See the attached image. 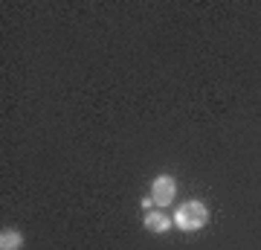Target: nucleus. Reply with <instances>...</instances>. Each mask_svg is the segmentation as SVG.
<instances>
[{
    "mask_svg": "<svg viewBox=\"0 0 261 250\" xmlns=\"http://www.w3.org/2000/svg\"><path fill=\"white\" fill-rule=\"evenodd\" d=\"M206 221H209V210H206L203 201H186L174 213V227H180V230H186V233L203 230Z\"/></svg>",
    "mask_w": 261,
    "mask_h": 250,
    "instance_id": "nucleus-1",
    "label": "nucleus"
},
{
    "mask_svg": "<svg viewBox=\"0 0 261 250\" xmlns=\"http://www.w3.org/2000/svg\"><path fill=\"white\" fill-rule=\"evenodd\" d=\"M174 195H177V184H174V177L171 175H160L151 180V204L154 207H166L174 201Z\"/></svg>",
    "mask_w": 261,
    "mask_h": 250,
    "instance_id": "nucleus-2",
    "label": "nucleus"
},
{
    "mask_svg": "<svg viewBox=\"0 0 261 250\" xmlns=\"http://www.w3.org/2000/svg\"><path fill=\"white\" fill-rule=\"evenodd\" d=\"M171 227H174V218H168L166 213H160V210L145 213V230L148 233H168Z\"/></svg>",
    "mask_w": 261,
    "mask_h": 250,
    "instance_id": "nucleus-3",
    "label": "nucleus"
},
{
    "mask_svg": "<svg viewBox=\"0 0 261 250\" xmlns=\"http://www.w3.org/2000/svg\"><path fill=\"white\" fill-rule=\"evenodd\" d=\"M23 247V236L18 230H3L0 236V250H20Z\"/></svg>",
    "mask_w": 261,
    "mask_h": 250,
    "instance_id": "nucleus-4",
    "label": "nucleus"
}]
</instances>
